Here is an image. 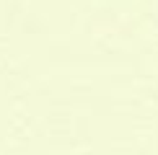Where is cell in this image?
Here are the masks:
<instances>
[{
    "mask_svg": "<svg viewBox=\"0 0 158 155\" xmlns=\"http://www.w3.org/2000/svg\"><path fill=\"white\" fill-rule=\"evenodd\" d=\"M153 16H156V21H158V0H156V5H153Z\"/></svg>",
    "mask_w": 158,
    "mask_h": 155,
    "instance_id": "obj_1",
    "label": "cell"
}]
</instances>
